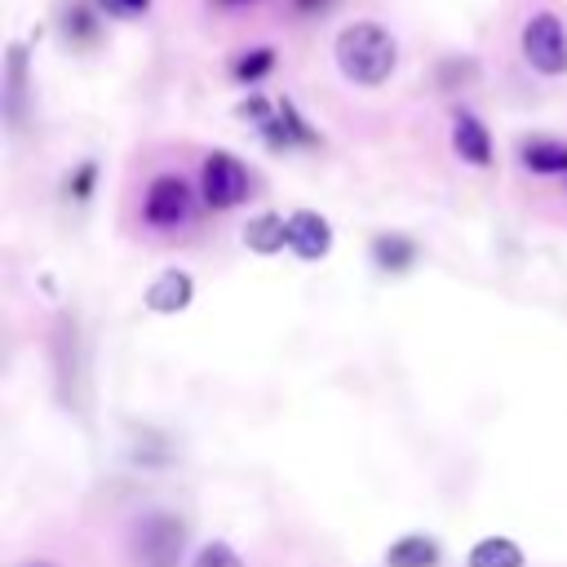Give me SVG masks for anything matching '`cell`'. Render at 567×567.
<instances>
[{
    "mask_svg": "<svg viewBox=\"0 0 567 567\" xmlns=\"http://www.w3.org/2000/svg\"><path fill=\"white\" fill-rule=\"evenodd\" d=\"M399 62V49H394V35L377 22H350L341 35H337V66L346 80L354 84H385L390 71Z\"/></svg>",
    "mask_w": 567,
    "mask_h": 567,
    "instance_id": "1",
    "label": "cell"
},
{
    "mask_svg": "<svg viewBox=\"0 0 567 567\" xmlns=\"http://www.w3.org/2000/svg\"><path fill=\"white\" fill-rule=\"evenodd\" d=\"M133 567H182L186 554V523L168 509H151L128 532Z\"/></svg>",
    "mask_w": 567,
    "mask_h": 567,
    "instance_id": "2",
    "label": "cell"
},
{
    "mask_svg": "<svg viewBox=\"0 0 567 567\" xmlns=\"http://www.w3.org/2000/svg\"><path fill=\"white\" fill-rule=\"evenodd\" d=\"M523 58L540 75H563L567 71V27H563L558 13L540 9V13L527 18V27H523Z\"/></svg>",
    "mask_w": 567,
    "mask_h": 567,
    "instance_id": "3",
    "label": "cell"
},
{
    "mask_svg": "<svg viewBox=\"0 0 567 567\" xmlns=\"http://www.w3.org/2000/svg\"><path fill=\"white\" fill-rule=\"evenodd\" d=\"M190 208H195V199H190V186H186L182 177L164 173V177H155V182L146 186V199H142L146 226H155V230H177V226L190 221Z\"/></svg>",
    "mask_w": 567,
    "mask_h": 567,
    "instance_id": "4",
    "label": "cell"
},
{
    "mask_svg": "<svg viewBox=\"0 0 567 567\" xmlns=\"http://www.w3.org/2000/svg\"><path fill=\"white\" fill-rule=\"evenodd\" d=\"M199 195H204L208 208H235V204H244V195H248V168L235 155L213 151L204 159V173H199Z\"/></svg>",
    "mask_w": 567,
    "mask_h": 567,
    "instance_id": "5",
    "label": "cell"
},
{
    "mask_svg": "<svg viewBox=\"0 0 567 567\" xmlns=\"http://www.w3.org/2000/svg\"><path fill=\"white\" fill-rule=\"evenodd\" d=\"M288 248H292L301 261H319V257H328V248H332V226H328L319 213L301 208V213L288 217Z\"/></svg>",
    "mask_w": 567,
    "mask_h": 567,
    "instance_id": "6",
    "label": "cell"
},
{
    "mask_svg": "<svg viewBox=\"0 0 567 567\" xmlns=\"http://www.w3.org/2000/svg\"><path fill=\"white\" fill-rule=\"evenodd\" d=\"M190 297H195V284H190L186 270H164V275L146 288V306H151L155 315H177V310L190 306Z\"/></svg>",
    "mask_w": 567,
    "mask_h": 567,
    "instance_id": "7",
    "label": "cell"
},
{
    "mask_svg": "<svg viewBox=\"0 0 567 567\" xmlns=\"http://www.w3.org/2000/svg\"><path fill=\"white\" fill-rule=\"evenodd\" d=\"M452 146H456V155L465 159V164H474V168H483L487 159H492V142H487V128L474 120V115H456L452 120Z\"/></svg>",
    "mask_w": 567,
    "mask_h": 567,
    "instance_id": "8",
    "label": "cell"
},
{
    "mask_svg": "<svg viewBox=\"0 0 567 567\" xmlns=\"http://www.w3.org/2000/svg\"><path fill=\"white\" fill-rule=\"evenodd\" d=\"M518 159H523V168H532V173H567V142L527 137V142L518 146Z\"/></svg>",
    "mask_w": 567,
    "mask_h": 567,
    "instance_id": "9",
    "label": "cell"
},
{
    "mask_svg": "<svg viewBox=\"0 0 567 567\" xmlns=\"http://www.w3.org/2000/svg\"><path fill=\"white\" fill-rule=\"evenodd\" d=\"M244 244L252 248V252H279L284 244H288V221L279 217V213H257L248 226H244Z\"/></svg>",
    "mask_w": 567,
    "mask_h": 567,
    "instance_id": "10",
    "label": "cell"
},
{
    "mask_svg": "<svg viewBox=\"0 0 567 567\" xmlns=\"http://www.w3.org/2000/svg\"><path fill=\"white\" fill-rule=\"evenodd\" d=\"M390 567H434L439 563V540L434 536H399L385 549Z\"/></svg>",
    "mask_w": 567,
    "mask_h": 567,
    "instance_id": "11",
    "label": "cell"
},
{
    "mask_svg": "<svg viewBox=\"0 0 567 567\" xmlns=\"http://www.w3.org/2000/svg\"><path fill=\"white\" fill-rule=\"evenodd\" d=\"M470 567H523V549L509 536H483L470 549Z\"/></svg>",
    "mask_w": 567,
    "mask_h": 567,
    "instance_id": "12",
    "label": "cell"
},
{
    "mask_svg": "<svg viewBox=\"0 0 567 567\" xmlns=\"http://www.w3.org/2000/svg\"><path fill=\"white\" fill-rule=\"evenodd\" d=\"M372 261L381 266V270H408L412 261H416V244L412 239H403V235H377L372 239Z\"/></svg>",
    "mask_w": 567,
    "mask_h": 567,
    "instance_id": "13",
    "label": "cell"
},
{
    "mask_svg": "<svg viewBox=\"0 0 567 567\" xmlns=\"http://www.w3.org/2000/svg\"><path fill=\"white\" fill-rule=\"evenodd\" d=\"M270 66H275V49H248V53H239V58L230 62V75L244 80V84H257Z\"/></svg>",
    "mask_w": 567,
    "mask_h": 567,
    "instance_id": "14",
    "label": "cell"
},
{
    "mask_svg": "<svg viewBox=\"0 0 567 567\" xmlns=\"http://www.w3.org/2000/svg\"><path fill=\"white\" fill-rule=\"evenodd\" d=\"M190 567H244V563H239V554H235L230 545L213 540V545H204V549L195 554V563H190Z\"/></svg>",
    "mask_w": 567,
    "mask_h": 567,
    "instance_id": "15",
    "label": "cell"
},
{
    "mask_svg": "<svg viewBox=\"0 0 567 567\" xmlns=\"http://www.w3.org/2000/svg\"><path fill=\"white\" fill-rule=\"evenodd\" d=\"M62 31H66V40H89V35H93V18H89V9H84V4H66V13H62Z\"/></svg>",
    "mask_w": 567,
    "mask_h": 567,
    "instance_id": "16",
    "label": "cell"
},
{
    "mask_svg": "<svg viewBox=\"0 0 567 567\" xmlns=\"http://www.w3.org/2000/svg\"><path fill=\"white\" fill-rule=\"evenodd\" d=\"M18 97H22V49H9V120L13 124L22 120Z\"/></svg>",
    "mask_w": 567,
    "mask_h": 567,
    "instance_id": "17",
    "label": "cell"
},
{
    "mask_svg": "<svg viewBox=\"0 0 567 567\" xmlns=\"http://www.w3.org/2000/svg\"><path fill=\"white\" fill-rule=\"evenodd\" d=\"M93 9L106 18H142L151 9V0H93Z\"/></svg>",
    "mask_w": 567,
    "mask_h": 567,
    "instance_id": "18",
    "label": "cell"
},
{
    "mask_svg": "<svg viewBox=\"0 0 567 567\" xmlns=\"http://www.w3.org/2000/svg\"><path fill=\"white\" fill-rule=\"evenodd\" d=\"M22 567H53V563H44V558H31V563H22Z\"/></svg>",
    "mask_w": 567,
    "mask_h": 567,
    "instance_id": "19",
    "label": "cell"
},
{
    "mask_svg": "<svg viewBox=\"0 0 567 567\" xmlns=\"http://www.w3.org/2000/svg\"><path fill=\"white\" fill-rule=\"evenodd\" d=\"M226 4H235V0H226Z\"/></svg>",
    "mask_w": 567,
    "mask_h": 567,
    "instance_id": "20",
    "label": "cell"
}]
</instances>
